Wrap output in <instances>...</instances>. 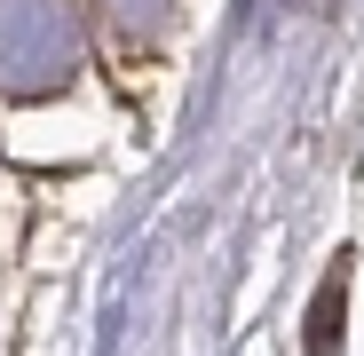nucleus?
Masks as SVG:
<instances>
[{
    "instance_id": "1",
    "label": "nucleus",
    "mask_w": 364,
    "mask_h": 356,
    "mask_svg": "<svg viewBox=\"0 0 364 356\" xmlns=\"http://www.w3.org/2000/svg\"><path fill=\"white\" fill-rule=\"evenodd\" d=\"M341 317H348V277H333L309 301V356H341Z\"/></svg>"
}]
</instances>
